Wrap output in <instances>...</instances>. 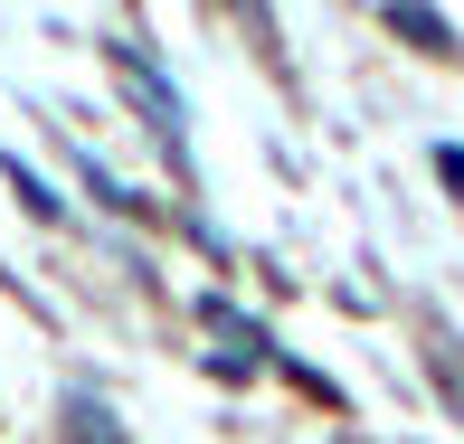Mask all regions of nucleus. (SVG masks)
Returning a JSON list of instances; mask_svg holds the SVG:
<instances>
[{
	"label": "nucleus",
	"mask_w": 464,
	"mask_h": 444,
	"mask_svg": "<svg viewBox=\"0 0 464 444\" xmlns=\"http://www.w3.org/2000/svg\"><path fill=\"white\" fill-rule=\"evenodd\" d=\"M104 67L123 76V95L142 104V123H152V133H161V142H171V152H180V95L161 86V67H152V57L133 48V38H114V48H104Z\"/></svg>",
	"instance_id": "f257e3e1"
},
{
	"label": "nucleus",
	"mask_w": 464,
	"mask_h": 444,
	"mask_svg": "<svg viewBox=\"0 0 464 444\" xmlns=\"http://www.w3.org/2000/svg\"><path fill=\"white\" fill-rule=\"evenodd\" d=\"M199 322H208V331H218V341H227L218 359H208V369H218V378H256L266 359H276V341H266V322H246V312H237V303H218V293H208V303H199Z\"/></svg>",
	"instance_id": "f03ea898"
},
{
	"label": "nucleus",
	"mask_w": 464,
	"mask_h": 444,
	"mask_svg": "<svg viewBox=\"0 0 464 444\" xmlns=\"http://www.w3.org/2000/svg\"><path fill=\"white\" fill-rule=\"evenodd\" d=\"M67 435H76V444H123V426H114L104 397H67Z\"/></svg>",
	"instance_id": "7ed1b4c3"
},
{
	"label": "nucleus",
	"mask_w": 464,
	"mask_h": 444,
	"mask_svg": "<svg viewBox=\"0 0 464 444\" xmlns=\"http://www.w3.org/2000/svg\"><path fill=\"white\" fill-rule=\"evenodd\" d=\"M10 189L29 199V218H48V227H57V199H48V180H38V171H19V161H10Z\"/></svg>",
	"instance_id": "20e7f679"
},
{
	"label": "nucleus",
	"mask_w": 464,
	"mask_h": 444,
	"mask_svg": "<svg viewBox=\"0 0 464 444\" xmlns=\"http://www.w3.org/2000/svg\"><path fill=\"white\" fill-rule=\"evenodd\" d=\"M427 359H436V388H446V407H455V416H464V359H455V350H446V341H436V350H427Z\"/></svg>",
	"instance_id": "39448f33"
},
{
	"label": "nucleus",
	"mask_w": 464,
	"mask_h": 444,
	"mask_svg": "<svg viewBox=\"0 0 464 444\" xmlns=\"http://www.w3.org/2000/svg\"><path fill=\"white\" fill-rule=\"evenodd\" d=\"M436 180H446V189H464V152H455V142L436 152Z\"/></svg>",
	"instance_id": "423d86ee"
},
{
	"label": "nucleus",
	"mask_w": 464,
	"mask_h": 444,
	"mask_svg": "<svg viewBox=\"0 0 464 444\" xmlns=\"http://www.w3.org/2000/svg\"><path fill=\"white\" fill-rule=\"evenodd\" d=\"M379 10H398V0H379Z\"/></svg>",
	"instance_id": "0eeeda50"
}]
</instances>
